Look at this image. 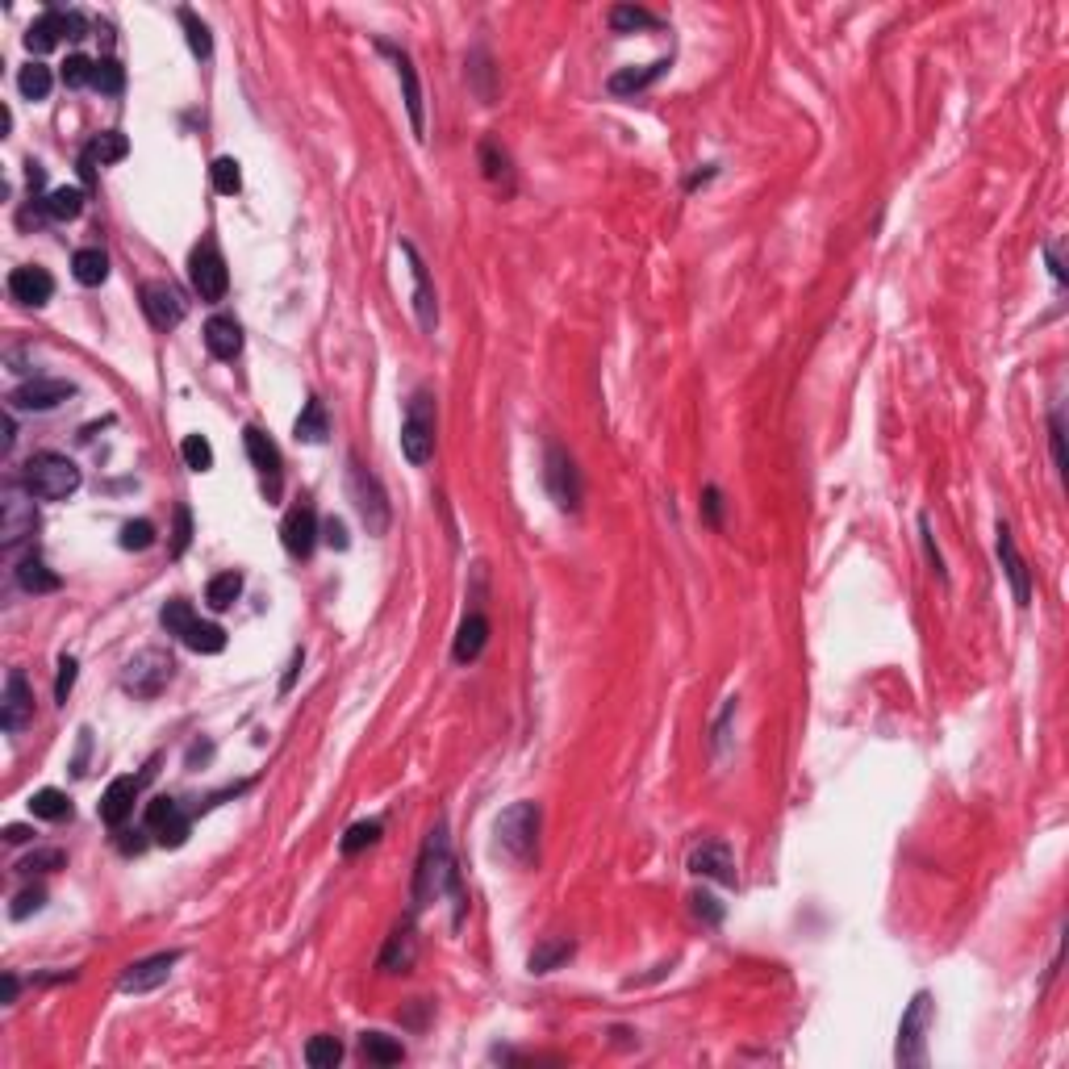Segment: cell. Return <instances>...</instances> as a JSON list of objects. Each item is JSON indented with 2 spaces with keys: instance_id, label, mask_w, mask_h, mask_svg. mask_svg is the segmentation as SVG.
Returning a JSON list of instances; mask_svg holds the SVG:
<instances>
[{
  "instance_id": "1",
  "label": "cell",
  "mask_w": 1069,
  "mask_h": 1069,
  "mask_svg": "<svg viewBox=\"0 0 1069 1069\" xmlns=\"http://www.w3.org/2000/svg\"><path fill=\"white\" fill-rule=\"evenodd\" d=\"M443 894H451L456 898V907H464L456 861H451V844H447V827L435 823L431 836H426V844H422L418 869H414V911L426 907V902H439Z\"/></svg>"
},
{
  "instance_id": "2",
  "label": "cell",
  "mask_w": 1069,
  "mask_h": 1069,
  "mask_svg": "<svg viewBox=\"0 0 1069 1069\" xmlns=\"http://www.w3.org/2000/svg\"><path fill=\"white\" fill-rule=\"evenodd\" d=\"M80 464L63 456V451H38V456L26 460V472H21V489H30L38 502H67L71 493L80 489Z\"/></svg>"
},
{
  "instance_id": "3",
  "label": "cell",
  "mask_w": 1069,
  "mask_h": 1069,
  "mask_svg": "<svg viewBox=\"0 0 1069 1069\" xmlns=\"http://www.w3.org/2000/svg\"><path fill=\"white\" fill-rule=\"evenodd\" d=\"M401 456L414 468L431 464L435 456V393L431 389H414L406 401V418H401Z\"/></svg>"
},
{
  "instance_id": "4",
  "label": "cell",
  "mask_w": 1069,
  "mask_h": 1069,
  "mask_svg": "<svg viewBox=\"0 0 1069 1069\" xmlns=\"http://www.w3.org/2000/svg\"><path fill=\"white\" fill-rule=\"evenodd\" d=\"M497 848L514 865H527L539 848V806L535 802H514L510 811L497 815Z\"/></svg>"
},
{
  "instance_id": "5",
  "label": "cell",
  "mask_w": 1069,
  "mask_h": 1069,
  "mask_svg": "<svg viewBox=\"0 0 1069 1069\" xmlns=\"http://www.w3.org/2000/svg\"><path fill=\"white\" fill-rule=\"evenodd\" d=\"M176 673V660L168 652H159V648H142L138 656L126 660V669H122V685H126V694L134 698H159L163 690H168V681Z\"/></svg>"
},
{
  "instance_id": "6",
  "label": "cell",
  "mask_w": 1069,
  "mask_h": 1069,
  "mask_svg": "<svg viewBox=\"0 0 1069 1069\" xmlns=\"http://www.w3.org/2000/svg\"><path fill=\"white\" fill-rule=\"evenodd\" d=\"M347 489H351V502H355V510H360L368 535H385V531H389V518H393V514H389V497H385L380 481L372 477V472H368L360 460H351Z\"/></svg>"
},
{
  "instance_id": "7",
  "label": "cell",
  "mask_w": 1069,
  "mask_h": 1069,
  "mask_svg": "<svg viewBox=\"0 0 1069 1069\" xmlns=\"http://www.w3.org/2000/svg\"><path fill=\"white\" fill-rule=\"evenodd\" d=\"M928 1028H932V994L928 990H919L907 1015H902V1024H898V1065H923L928 1061Z\"/></svg>"
},
{
  "instance_id": "8",
  "label": "cell",
  "mask_w": 1069,
  "mask_h": 1069,
  "mask_svg": "<svg viewBox=\"0 0 1069 1069\" xmlns=\"http://www.w3.org/2000/svg\"><path fill=\"white\" fill-rule=\"evenodd\" d=\"M543 485H548L552 502L560 510L573 514L581 506V472L560 443H548V451H543Z\"/></svg>"
},
{
  "instance_id": "9",
  "label": "cell",
  "mask_w": 1069,
  "mask_h": 1069,
  "mask_svg": "<svg viewBox=\"0 0 1069 1069\" xmlns=\"http://www.w3.org/2000/svg\"><path fill=\"white\" fill-rule=\"evenodd\" d=\"M38 527V510H34V493L9 485L5 497H0V543L5 552H13L17 543H26Z\"/></svg>"
},
{
  "instance_id": "10",
  "label": "cell",
  "mask_w": 1069,
  "mask_h": 1069,
  "mask_svg": "<svg viewBox=\"0 0 1069 1069\" xmlns=\"http://www.w3.org/2000/svg\"><path fill=\"white\" fill-rule=\"evenodd\" d=\"M188 276H193V289L201 293V301H222L226 297L230 272H226V259H222V251H218L213 239L193 247V255H188Z\"/></svg>"
},
{
  "instance_id": "11",
  "label": "cell",
  "mask_w": 1069,
  "mask_h": 1069,
  "mask_svg": "<svg viewBox=\"0 0 1069 1069\" xmlns=\"http://www.w3.org/2000/svg\"><path fill=\"white\" fill-rule=\"evenodd\" d=\"M142 314L151 318L155 330H176L188 314V301L180 297L172 280H151V284H142Z\"/></svg>"
},
{
  "instance_id": "12",
  "label": "cell",
  "mask_w": 1069,
  "mask_h": 1069,
  "mask_svg": "<svg viewBox=\"0 0 1069 1069\" xmlns=\"http://www.w3.org/2000/svg\"><path fill=\"white\" fill-rule=\"evenodd\" d=\"M67 397H76V385H71V380H59V376H34V380H26V385H17V389L9 393V406H13V410L46 414V410L63 406Z\"/></svg>"
},
{
  "instance_id": "13",
  "label": "cell",
  "mask_w": 1069,
  "mask_h": 1069,
  "mask_svg": "<svg viewBox=\"0 0 1069 1069\" xmlns=\"http://www.w3.org/2000/svg\"><path fill=\"white\" fill-rule=\"evenodd\" d=\"M318 535H322L318 510L310 502L293 506L289 514H284V522H280V543H284V552H289L293 560H310L314 548H318Z\"/></svg>"
},
{
  "instance_id": "14",
  "label": "cell",
  "mask_w": 1069,
  "mask_h": 1069,
  "mask_svg": "<svg viewBox=\"0 0 1069 1069\" xmlns=\"http://www.w3.org/2000/svg\"><path fill=\"white\" fill-rule=\"evenodd\" d=\"M147 827H151V836H155L163 848H180V844L188 840V831H193V819H188V811H184V806H180L176 798L159 794V798H151V806H147Z\"/></svg>"
},
{
  "instance_id": "15",
  "label": "cell",
  "mask_w": 1069,
  "mask_h": 1069,
  "mask_svg": "<svg viewBox=\"0 0 1069 1069\" xmlns=\"http://www.w3.org/2000/svg\"><path fill=\"white\" fill-rule=\"evenodd\" d=\"M376 51L393 59V67H397V80H401V92H406V109H410L414 138L422 142V138H426V109H422V84H418V67H414V59H410L406 51H401V46L385 42V38L376 42Z\"/></svg>"
},
{
  "instance_id": "16",
  "label": "cell",
  "mask_w": 1069,
  "mask_h": 1069,
  "mask_svg": "<svg viewBox=\"0 0 1069 1069\" xmlns=\"http://www.w3.org/2000/svg\"><path fill=\"white\" fill-rule=\"evenodd\" d=\"M30 723H34V690H30L26 673L9 669L5 694H0V727H5L9 735H17V731H26Z\"/></svg>"
},
{
  "instance_id": "17",
  "label": "cell",
  "mask_w": 1069,
  "mask_h": 1069,
  "mask_svg": "<svg viewBox=\"0 0 1069 1069\" xmlns=\"http://www.w3.org/2000/svg\"><path fill=\"white\" fill-rule=\"evenodd\" d=\"M180 957H184L180 948H172V953H155V957H142V961L126 965V973H122V982H117V990H122V994H151V990H159L163 982L172 978V965H176Z\"/></svg>"
},
{
  "instance_id": "18",
  "label": "cell",
  "mask_w": 1069,
  "mask_h": 1069,
  "mask_svg": "<svg viewBox=\"0 0 1069 1069\" xmlns=\"http://www.w3.org/2000/svg\"><path fill=\"white\" fill-rule=\"evenodd\" d=\"M401 255L410 259L418 326H422V335H435V326H439V301H435V284H431V272H426V264H422V255H418V247H414V243H401Z\"/></svg>"
},
{
  "instance_id": "19",
  "label": "cell",
  "mask_w": 1069,
  "mask_h": 1069,
  "mask_svg": "<svg viewBox=\"0 0 1069 1069\" xmlns=\"http://www.w3.org/2000/svg\"><path fill=\"white\" fill-rule=\"evenodd\" d=\"M243 447H247L255 472L264 477V493L276 502V497H280V447L264 431H259V426H247V431H243Z\"/></svg>"
},
{
  "instance_id": "20",
  "label": "cell",
  "mask_w": 1069,
  "mask_h": 1069,
  "mask_svg": "<svg viewBox=\"0 0 1069 1069\" xmlns=\"http://www.w3.org/2000/svg\"><path fill=\"white\" fill-rule=\"evenodd\" d=\"M685 865H690V873L710 877V882H719V886H735V857L723 840H702Z\"/></svg>"
},
{
  "instance_id": "21",
  "label": "cell",
  "mask_w": 1069,
  "mask_h": 1069,
  "mask_svg": "<svg viewBox=\"0 0 1069 1069\" xmlns=\"http://www.w3.org/2000/svg\"><path fill=\"white\" fill-rule=\"evenodd\" d=\"M999 560H1003V573L1011 581V593H1015V606H1032V568L1024 564L1015 548V535L1007 522H999Z\"/></svg>"
},
{
  "instance_id": "22",
  "label": "cell",
  "mask_w": 1069,
  "mask_h": 1069,
  "mask_svg": "<svg viewBox=\"0 0 1069 1069\" xmlns=\"http://www.w3.org/2000/svg\"><path fill=\"white\" fill-rule=\"evenodd\" d=\"M138 790H142V777H113L109 786H105V794H101V819L109 823V827H122L130 815H134V802H138Z\"/></svg>"
},
{
  "instance_id": "23",
  "label": "cell",
  "mask_w": 1069,
  "mask_h": 1069,
  "mask_svg": "<svg viewBox=\"0 0 1069 1069\" xmlns=\"http://www.w3.org/2000/svg\"><path fill=\"white\" fill-rule=\"evenodd\" d=\"M9 293H13V301H21V305H46L55 297V276L46 272V268H38V264H26V268H13L9 272Z\"/></svg>"
},
{
  "instance_id": "24",
  "label": "cell",
  "mask_w": 1069,
  "mask_h": 1069,
  "mask_svg": "<svg viewBox=\"0 0 1069 1069\" xmlns=\"http://www.w3.org/2000/svg\"><path fill=\"white\" fill-rule=\"evenodd\" d=\"M201 339H205L213 360L230 364V360H239V351H243V326H239V318H230V314H213L205 322V335Z\"/></svg>"
},
{
  "instance_id": "25",
  "label": "cell",
  "mask_w": 1069,
  "mask_h": 1069,
  "mask_svg": "<svg viewBox=\"0 0 1069 1069\" xmlns=\"http://www.w3.org/2000/svg\"><path fill=\"white\" fill-rule=\"evenodd\" d=\"M418 957V940H414V928L410 923H397V928L389 932L385 948H380V957H376V969L380 973H406Z\"/></svg>"
},
{
  "instance_id": "26",
  "label": "cell",
  "mask_w": 1069,
  "mask_h": 1069,
  "mask_svg": "<svg viewBox=\"0 0 1069 1069\" xmlns=\"http://www.w3.org/2000/svg\"><path fill=\"white\" fill-rule=\"evenodd\" d=\"M59 38H67V9H46L42 17H34V26L26 30V51L30 55H46L55 51Z\"/></svg>"
},
{
  "instance_id": "27",
  "label": "cell",
  "mask_w": 1069,
  "mask_h": 1069,
  "mask_svg": "<svg viewBox=\"0 0 1069 1069\" xmlns=\"http://www.w3.org/2000/svg\"><path fill=\"white\" fill-rule=\"evenodd\" d=\"M489 644V619L485 614H468V619L460 623L456 631V644H451V660L456 664H472Z\"/></svg>"
},
{
  "instance_id": "28",
  "label": "cell",
  "mask_w": 1069,
  "mask_h": 1069,
  "mask_svg": "<svg viewBox=\"0 0 1069 1069\" xmlns=\"http://www.w3.org/2000/svg\"><path fill=\"white\" fill-rule=\"evenodd\" d=\"M664 71H669V59H656L648 67H623V71H614V76L606 80V88L614 92V97H635V92H644L648 84H656Z\"/></svg>"
},
{
  "instance_id": "29",
  "label": "cell",
  "mask_w": 1069,
  "mask_h": 1069,
  "mask_svg": "<svg viewBox=\"0 0 1069 1069\" xmlns=\"http://www.w3.org/2000/svg\"><path fill=\"white\" fill-rule=\"evenodd\" d=\"M71 276H76V284H84V289H101L109 280V255L101 247H80L71 255Z\"/></svg>"
},
{
  "instance_id": "30",
  "label": "cell",
  "mask_w": 1069,
  "mask_h": 1069,
  "mask_svg": "<svg viewBox=\"0 0 1069 1069\" xmlns=\"http://www.w3.org/2000/svg\"><path fill=\"white\" fill-rule=\"evenodd\" d=\"M38 205H42V213L51 222H76L80 213H84V188H76V184L51 188V193H46Z\"/></svg>"
},
{
  "instance_id": "31",
  "label": "cell",
  "mask_w": 1069,
  "mask_h": 1069,
  "mask_svg": "<svg viewBox=\"0 0 1069 1069\" xmlns=\"http://www.w3.org/2000/svg\"><path fill=\"white\" fill-rule=\"evenodd\" d=\"M293 435H297V443H326V435H330V414H326V406L318 397H310L305 401V410L297 414V426H293Z\"/></svg>"
},
{
  "instance_id": "32",
  "label": "cell",
  "mask_w": 1069,
  "mask_h": 1069,
  "mask_svg": "<svg viewBox=\"0 0 1069 1069\" xmlns=\"http://www.w3.org/2000/svg\"><path fill=\"white\" fill-rule=\"evenodd\" d=\"M573 953H577V944L568 940V936H560V940H543V944L531 948L527 969H531V973H552V969H560Z\"/></svg>"
},
{
  "instance_id": "33",
  "label": "cell",
  "mask_w": 1069,
  "mask_h": 1069,
  "mask_svg": "<svg viewBox=\"0 0 1069 1069\" xmlns=\"http://www.w3.org/2000/svg\"><path fill=\"white\" fill-rule=\"evenodd\" d=\"M17 585L26 589V593H55L63 581H59V573H51V568H46L42 556H26V560L17 564Z\"/></svg>"
},
{
  "instance_id": "34",
  "label": "cell",
  "mask_w": 1069,
  "mask_h": 1069,
  "mask_svg": "<svg viewBox=\"0 0 1069 1069\" xmlns=\"http://www.w3.org/2000/svg\"><path fill=\"white\" fill-rule=\"evenodd\" d=\"M243 598V573H218V577H209V585H205V602H209V610H230L234 602Z\"/></svg>"
},
{
  "instance_id": "35",
  "label": "cell",
  "mask_w": 1069,
  "mask_h": 1069,
  "mask_svg": "<svg viewBox=\"0 0 1069 1069\" xmlns=\"http://www.w3.org/2000/svg\"><path fill=\"white\" fill-rule=\"evenodd\" d=\"M51 88H55V76H51V67L46 63H26L17 71V92L26 101H46L51 97Z\"/></svg>"
},
{
  "instance_id": "36",
  "label": "cell",
  "mask_w": 1069,
  "mask_h": 1069,
  "mask_svg": "<svg viewBox=\"0 0 1069 1069\" xmlns=\"http://www.w3.org/2000/svg\"><path fill=\"white\" fill-rule=\"evenodd\" d=\"M30 815L46 819V823H63V819H71V798L63 790H55V786H46V790H38L30 798Z\"/></svg>"
},
{
  "instance_id": "37",
  "label": "cell",
  "mask_w": 1069,
  "mask_h": 1069,
  "mask_svg": "<svg viewBox=\"0 0 1069 1069\" xmlns=\"http://www.w3.org/2000/svg\"><path fill=\"white\" fill-rule=\"evenodd\" d=\"M130 155V138L117 134V130H105L101 138H92V147L84 151V159L97 168V163H122Z\"/></svg>"
},
{
  "instance_id": "38",
  "label": "cell",
  "mask_w": 1069,
  "mask_h": 1069,
  "mask_svg": "<svg viewBox=\"0 0 1069 1069\" xmlns=\"http://www.w3.org/2000/svg\"><path fill=\"white\" fill-rule=\"evenodd\" d=\"M360 1053L368 1061H376V1065H397L401 1057H406V1049H401V1044L393 1036H385V1032H364L360 1036Z\"/></svg>"
},
{
  "instance_id": "39",
  "label": "cell",
  "mask_w": 1069,
  "mask_h": 1069,
  "mask_svg": "<svg viewBox=\"0 0 1069 1069\" xmlns=\"http://www.w3.org/2000/svg\"><path fill=\"white\" fill-rule=\"evenodd\" d=\"M660 21L648 13V9H639V5H614L610 9V30L614 34H635V30H656Z\"/></svg>"
},
{
  "instance_id": "40",
  "label": "cell",
  "mask_w": 1069,
  "mask_h": 1069,
  "mask_svg": "<svg viewBox=\"0 0 1069 1069\" xmlns=\"http://www.w3.org/2000/svg\"><path fill=\"white\" fill-rule=\"evenodd\" d=\"M184 644L193 648V652H201V656H218L222 648H226V631L218 627V623H193L188 627V635H184Z\"/></svg>"
},
{
  "instance_id": "41",
  "label": "cell",
  "mask_w": 1069,
  "mask_h": 1069,
  "mask_svg": "<svg viewBox=\"0 0 1069 1069\" xmlns=\"http://www.w3.org/2000/svg\"><path fill=\"white\" fill-rule=\"evenodd\" d=\"M193 623H197V610L188 606L184 598H172L168 606L159 610V627L168 631V635H176V639H184V635H188V627H193Z\"/></svg>"
},
{
  "instance_id": "42",
  "label": "cell",
  "mask_w": 1069,
  "mask_h": 1069,
  "mask_svg": "<svg viewBox=\"0 0 1069 1069\" xmlns=\"http://www.w3.org/2000/svg\"><path fill=\"white\" fill-rule=\"evenodd\" d=\"M380 831H385V827H380V819L351 823V827H347V836L339 840V852H343V857H355V852H364V848H372V844L380 840Z\"/></svg>"
},
{
  "instance_id": "43",
  "label": "cell",
  "mask_w": 1069,
  "mask_h": 1069,
  "mask_svg": "<svg viewBox=\"0 0 1069 1069\" xmlns=\"http://www.w3.org/2000/svg\"><path fill=\"white\" fill-rule=\"evenodd\" d=\"M209 180L213 188H218L222 197H234L243 188V172H239V159H230V155H218L213 159V168H209Z\"/></svg>"
},
{
  "instance_id": "44",
  "label": "cell",
  "mask_w": 1069,
  "mask_h": 1069,
  "mask_svg": "<svg viewBox=\"0 0 1069 1069\" xmlns=\"http://www.w3.org/2000/svg\"><path fill=\"white\" fill-rule=\"evenodd\" d=\"M155 539H159V531H155L151 518H134L122 527V535H117V543H122L126 552H147V548H155Z\"/></svg>"
},
{
  "instance_id": "45",
  "label": "cell",
  "mask_w": 1069,
  "mask_h": 1069,
  "mask_svg": "<svg viewBox=\"0 0 1069 1069\" xmlns=\"http://www.w3.org/2000/svg\"><path fill=\"white\" fill-rule=\"evenodd\" d=\"M176 17H180V26H184V34H188V46H193V55H197V59H209V55H213L209 26H205V21H201L193 9H180Z\"/></svg>"
},
{
  "instance_id": "46",
  "label": "cell",
  "mask_w": 1069,
  "mask_h": 1069,
  "mask_svg": "<svg viewBox=\"0 0 1069 1069\" xmlns=\"http://www.w3.org/2000/svg\"><path fill=\"white\" fill-rule=\"evenodd\" d=\"M305 1061H310L314 1069H335L343 1061V1044L335 1036H314L310 1044H305Z\"/></svg>"
},
{
  "instance_id": "47",
  "label": "cell",
  "mask_w": 1069,
  "mask_h": 1069,
  "mask_svg": "<svg viewBox=\"0 0 1069 1069\" xmlns=\"http://www.w3.org/2000/svg\"><path fill=\"white\" fill-rule=\"evenodd\" d=\"M92 88L105 92V97H122V88H126V67L117 63V59H101L97 71H92Z\"/></svg>"
},
{
  "instance_id": "48",
  "label": "cell",
  "mask_w": 1069,
  "mask_h": 1069,
  "mask_svg": "<svg viewBox=\"0 0 1069 1069\" xmlns=\"http://www.w3.org/2000/svg\"><path fill=\"white\" fill-rule=\"evenodd\" d=\"M180 456H184L188 472H209V468H213V447H209L205 435H184Z\"/></svg>"
},
{
  "instance_id": "49",
  "label": "cell",
  "mask_w": 1069,
  "mask_h": 1069,
  "mask_svg": "<svg viewBox=\"0 0 1069 1069\" xmlns=\"http://www.w3.org/2000/svg\"><path fill=\"white\" fill-rule=\"evenodd\" d=\"M481 168H485L489 184L510 188V159H506V151H497V142H481Z\"/></svg>"
},
{
  "instance_id": "50",
  "label": "cell",
  "mask_w": 1069,
  "mask_h": 1069,
  "mask_svg": "<svg viewBox=\"0 0 1069 1069\" xmlns=\"http://www.w3.org/2000/svg\"><path fill=\"white\" fill-rule=\"evenodd\" d=\"M63 865H67L63 848H38V852H30V857L17 861V873H55Z\"/></svg>"
},
{
  "instance_id": "51",
  "label": "cell",
  "mask_w": 1069,
  "mask_h": 1069,
  "mask_svg": "<svg viewBox=\"0 0 1069 1069\" xmlns=\"http://www.w3.org/2000/svg\"><path fill=\"white\" fill-rule=\"evenodd\" d=\"M92 71H97V63H92L88 55H67V63H63V71H59V80H63L67 88H88V84H92Z\"/></svg>"
},
{
  "instance_id": "52",
  "label": "cell",
  "mask_w": 1069,
  "mask_h": 1069,
  "mask_svg": "<svg viewBox=\"0 0 1069 1069\" xmlns=\"http://www.w3.org/2000/svg\"><path fill=\"white\" fill-rule=\"evenodd\" d=\"M42 907H46V890H42V886H34V890H21V894L13 898L9 915H13V919H30V915H38Z\"/></svg>"
},
{
  "instance_id": "53",
  "label": "cell",
  "mask_w": 1069,
  "mask_h": 1069,
  "mask_svg": "<svg viewBox=\"0 0 1069 1069\" xmlns=\"http://www.w3.org/2000/svg\"><path fill=\"white\" fill-rule=\"evenodd\" d=\"M919 531H923V552H928V564H932V573H936L940 581H948V568H944V556H940L936 539H932V522H928V514L919 518Z\"/></svg>"
},
{
  "instance_id": "54",
  "label": "cell",
  "mask_w": 1069,
  "mask_h": 1069,
  "mask_svg": "<svg viewBox=\"0 0 1069 1069\" xmlns=\"http://www.w3.org/2000/svg\"><path fill=\"white\" fill-rule=\"evenodd\" d=\"M76 673H80L76 656H63V660H59V681H55V698H59V702H67L71 685H76Z\"/></svg>"
},
{
  "instance_id": "55",
  "label": "cell",
  "mask_w": 1069,
  "mask_h": 1069,
  "mask_svg": "<svg viewBox=\"0 0 1069 1069\" xmlns=\"http://www.w3.org/2000/svg\"><path fill=\"white\" fill-rule=\"evenodd\" d=\"M188 539H193V514H188V506H176V535H172V552L176 556L188 548Z\"/></svg>"
},
{
  "instance_id": "56",
  "label": "cell",
  "mask_w": 1069,
  "mask_h": 1069,
  "mask_svg": "<svg viewBox=\"0 0 1069 1069\" xmlns=\"http://www.w3.org/2000/svg\"><path fill=\"white\" fill-rule=\"evenodd\" d=\"M702 514H706L710 527H719V522H723V493H719L715 485H706V489H702Z\"/></svg>"
},
{
  "instance_id": "57",
  "label": "cell",
  "mask_w": 1069,
  "mask_h": 1069,
  "mask_svg": "<svg viewBox=\"0 0 1069 1069\" xmlns=\"http://www.w3.org/2000/svg\"><path fill=\"white\" fill-rule=\"evenodd\" d=\"M1049 435H1053V460H1057V472L1065 477V426H1061V410H1053V418H1049Z\"/></svg>"
},
{
  "instance_id": "58",
  "label": "cell",
  "mask_w": 1069,
  "mask_h": 1069,
  "mask_svg": "<svg viewBox=\"0 0 1069 1069\" xmlns=\"http://www.w3.org/2000/svg\"><path fill=\"white\" fill-rule=\"evenodd\" d=\"M694 915H698V919H706V923H719V919H723L719 898H710V894H694Z\"/></svg>"
},
{
  "instance_id": "59",
  "label": "cell",
  "mask_w": 1069,
  "mask_h": 1069,
  "mask_svg": "<svg viewBox=\"0 0 1069 1069\" xmlns=\"http://www.w3.org/2000/svg\"><path fill=\"white\" fill-rule=\"evenodd\" d=\"M322 535H326V543H330V548H339V552H347V527H343V522H339V518H330V522H326V527H322Z\"/></svg>"
},
{
  "instance_id": "60",
  "label": "cell",
  "mask_w": 1069,
  "mask_h": 1069,
  "mask_svg": "<svg viewBox=\"0 0 1069 1069\" xmlns=\"http://www.w3.org/2000/svg\"><path fill=\"white\" fill-rule=\"evenodd\" d=\"M301 664H305V652L297 648L293 660H289V673H284V681H280V694H289V690H293V681H297V673H301Z\"/></svg>"
},
{
  "instance_id": "61",
  "label": "cell",
  "mask_w": 1069,
  "mask_h": 1069,
  "mask_svg": "<svg viewBox=\"0 0 1069 1069\" xmlns=\"http://www.w3.org/2000/svg\"><path fill=\"white\" fill-rule=\"evenodd\" d=\"M5 840H9V844H26V840H34V827H26V823H9V827H5Z\"/></svg>"
},
{
  "instance_id": "62",
  "label": "cell",
  "mask_w": 1069,
  "mask_h": 1069,
  "mask_svg": "<svg viewBox=\"0 0 1069 1069\" xmlns=\"http://www.w3.org/2000/svg\"><path fill=\"white\" fill-rule=\"evenodd\" d=\"M1044 259H1049V268H1053V276H1057V284H1061V280H1065V268H1061V259H1057V243L1044 247Z\"/></svg>"
},
{
  "instance_id": "63",
  "label": "cell",
  "mask_w": 1069,
  "mask_h": 1069,
  "mask_svg": "<svg viewBox=\"0 0 1069 1069\" xmlns=\"http://www.w3.org/2000/svg\"><path fill=\"white\" fill-rule=\"evenodd\" d=\"M17 990H21L17 973H5V1003H17Z\"/></svg>"
}]
</instances>
